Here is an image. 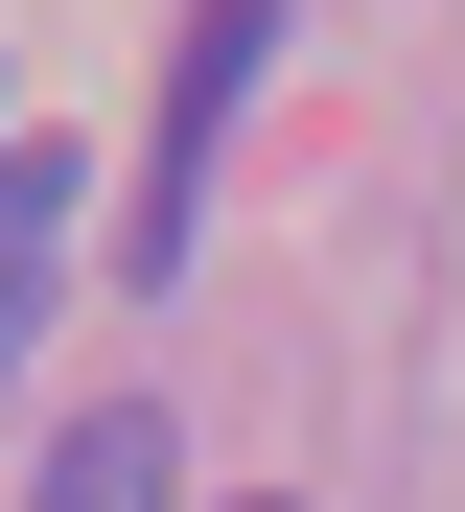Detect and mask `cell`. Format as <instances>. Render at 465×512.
<instances>
[{"mask_svg": "<svg viewBox=\"0 0 465 512\" xmlns=\"http://www.w3.org/2000/svg\"><path fill=\"white\" fill-rule=\"evenodd\" d=\"M24 512H186V443H163V419L117 396V419H70V443L24 466Z\"/></svg>", "mask_w": 465, "mask_h": 512, "instance_id": "cell-3", "label": "cell"}, {"mask_svg": "<svg viewBox=\"0 0 465 512\" xmlns=\"http://www.w3.org/2000/svg\"><path fill=\"white\" fill-rule=\"evenodd\" d=\"M279 70V0H210L186 24V70H163V163H140V280H163V233H186V163L233 140V94Z\"/></svg>", "mask_w": 465, "mask_h": 512, "instance_id": "cell-1", "label": "cell"}, {"mask_svg": "<svg viewBox=\"0 0 465 512\" xmlns=\"http://www.w3.org/2000/svg\"><path fill=\"white\" fill-rule=\"evenodd\" d=\"M47 280H70V140H24V117H0V373H24Z\"/></svg>", "mask_w": 465, "mask_h": 512, "instance_id": "cell-2", "label": "cell"}]
</instances>
